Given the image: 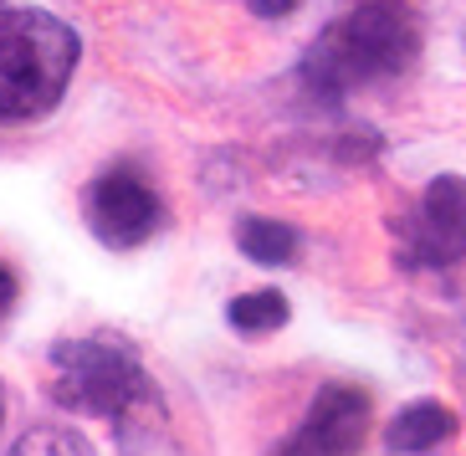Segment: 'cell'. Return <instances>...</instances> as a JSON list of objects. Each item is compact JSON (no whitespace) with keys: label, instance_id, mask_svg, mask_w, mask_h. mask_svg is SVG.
<instances>
[{"label":"cell","instance_id":"obj_1","mask_svg":"<svg viewBox=\"0 0 466 456\" xmlns=\"http://www.w3.org/2000/svg\"><path fill=\"white\" fill-rule=\"evenodd\" d=\"M420 56V15L405 0H359L302 56V87L323 103L395 83Z\"/></svg>","mask_w":466,"mask_h":456},{"label":"cell","instance_id":"obj_2","mask_svg":"<svg viewBox=\"0 0 466 456\" xmlns=\"http://www.w3.org/2000/svg\"><path fill=\"white\" fill-rule=\"evenodd\" d=\"M46 370H52L46 390L62 410L113 421L124 431V441L134 431H154V421H159V390H154L144 360L134 354V344L118 333L62 339V344H52Z\"/></svg>","mask_w":466,"mask_h":456},{"label":"cell","instance_id":"obj_3","mask_svg":"<svg viewBox=\"0 0 466 456\" xmlns=\"http://www.w3.org/2000/svg\"><path fill=\"white\" fill-rule=\"evenodd\" d=\"M83 36L52 11L0 5V124H36L67 97Z\"/></svg>","mask_w":466,"mask_h":456},{"label":"cell","instance_id":"obj_4","mask_svg":"<svg viewBox=\"0 0 466 456\" xmlns=\"http://www.w3.org/2000/svg\"><path fill=\"white\" fill-rule=\"evenodd\" d=\"M395 251L415 272H441V267L466 262V180L461 175H436L420 190L405 216L395 221Z\"/></svg>","mask_w":466,"mask_h":456},{"label":"cell","instance_id":"obj_5","mask_svg":"<svg viewBox=\"0 0 466 456\" xmlns=\"http://www.w3.org/2000/svg\"><path fill=\"white\" fill-rule=\"evenodd\" d=\"M83 221L103 247L134 251L165 226V200L138 165H113L83 190Z\"/></svg>","mask_w":466,"mask_h":456},{"label":"cell","instance_id":"obj_6","mask_svg":"<svg viewBox=\"0 0 466 456\" xmlns=\"http://www.w3.org/2000/svg\"><path fill=\"white\" fill-rule=\"evenodd\" d=\"M370 431V395L359 385H323L302 426L272 456H359Z\"/></svg>","mask_w":466,"mask_h":456},{"label":"cell","instance_id":"obj_7","mask_svg":"<svg viewBox=\"0 0 466 456\" xmlns=\"http://www.w3.org/2000/svg\"><path fill=\"white\" fill-rule=\"evenodd\" d=\"M456 436V410L441 400H415L405 405V410L390 421V431H384V446L395 456H415V451H431V446L451 441Z\"/></svg>","mask_w":466,"mask_h":456},{"label":"cell","instance_id":"obj_8","mask_svg":"<svg viewBox=\"0 0 466 456\" xmlns=\"http://www.w3.org/2000/svg\"><path fill=\"white\" fill-rule=\"evenodd\" d=\"M236 247L241 257L257 267H292L302 251V236L288 221H272V216H241L236 226Z\"/></svg>","mask_w":466,"mask_h":456},{"label":"cell","instance_id":"obj_9","mask_svg":"<svg viewBox=\"0 0 466 456\" xmlns=\"http://www.w3.org/2000/svg\"><path fill=\"white\" fill-rule=\"evenodd\" d=\"M288 319H292V308H288V298H282L277 288L241 292V298H231V308H226V323H231L236 333H247V339L282 329Z\"/></svg>","mask_w":466,"mask_h":456},{"label":"cell","instance_id":"obj_10","mask_svg":"<svg viewBox=\"0 0 466 456\" xmlns=\"http://www.w3.org/2000/svg\"><path fill=\"white\" fill-rule=\"evenodd\" d=\"M5 456H97L93 441H87L83 431H72V426H31L15 436V446Z\"/></svg>","mask_w":466,"mask_h":456},{"label":"cell","instance_id":"obj_11","mask_svg":"<svg viewBox=\"0 0 466 456\" xmlns=\"http://www.w3.org/2000/svg\"><path fill=\"white\" fill-rule=\"evenodd\" d=\"M247 11L261 15V21H277V15H292V11H298V0H247Z\"/></svg>","mask_w":466,"mask_h":456},{"label":"cell","instance_id":"obj_12","mask_svg":"<svg viewBox=\"0 0 466 456\" xmlns=\"http://www.w3.org/2000/svg\"><path fill=\"white\" fill-rule=\"evenodd\" d=\"M11 308H15V272L0 262V323L11 319Z\"/></svg>","mask_w":466,"mask_h":456},{"label":"cell","instance_id":"obj_13","mask_svg":"<svg viewBox=\"0 0 466 456\" xmlns=\"http://www.w3.org/2000/svg\"><path fill=\"white\" fill-rule=\"evenodd\" d=\"M0 421H5V400H0Z\"/></svg>","mask_w":466,"mask_h":456}]
</instances>
